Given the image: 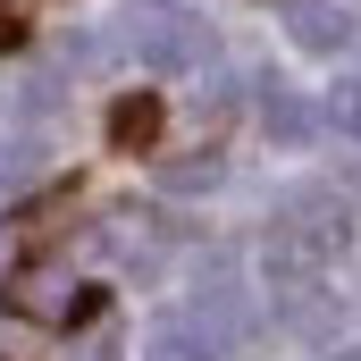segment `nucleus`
<instances>
[{
	"instance_id": "9d476101",
	"label": "nucleus",
	"mask_w": 361,
	"mask_h": 361,
	"mask_svg": "<svg viewBox=\"0 0 361 361\" xmlns=\"http://www.w3.org/2000/svg\"><path fill=\"white\" fill-rule=\"evenodd\" d=\"M328 118H336L345 135H361V76H353V85H336V101H328Z\"/></svg>"
},
{
	"instance_id": "9b49d317",
	"label": "nucleus",
	"mask_w": 361,
	"mask_h": 361,
	"mask_svg": "<svg viewBox=\"0 0 361 361\" xmlns=\"http://www.w3.org/2000/svg\"><path fill=\"white\" fill-rule=\"evenodd\" d=\"M25 34V17H17V0H0V42H17Z\"/></svg>"
},
{
	"instance_id": "f03ea898",
	"label": "nucleus",
	"mask_w": 361,
	"mask_h": 361,
	"mask_svg": "<svg viewBox=\"0 0 361 361\" xmlns=\"http://www.w3.org/2000/svg\"><path fill=\"white\" fill-rule=\"evenodd\" d=\"M126 51L143 59V68H202V51H210V25L202 17H185V8H152V17H135L126 25Z\"/></svg>"
},
{
	"instance_id": "6e6552de",
	"label": "nucleus",
	"mask_w": 361,
	"mask_h": 361,
	"mask_svg": "<svg viewBox=\"0 0 361 361\" xmlns=\"http://www.w3.org/2000/svg\"><path fill=\"white\" fill-rule=\"evenodd\" d=\"M210 177H219V160H210V152H202V160H169V169H160V185H169V193H202Z\"/></svg>"
},
{
	"instance_id": "f257e3e1",
	"label": "nucleus",
	"mask_w": 361,
	"mask_h": 361,
	"mask_svg": "<svg viewBox=\"0 0 361 361\" xmlns=\"http://www.w3.org/2000/svg\"><path fill=\"white\" fill-rule=\"evenodd\" d=\"M345 202H328V193H294L286 210L269 219V277H319L336 252H345Z\"/></svg>"
},
{
	"instance_id": "39448f33",
	"label": "nucleus",
	"mask_w": 361,
	"mask_h": 361,
	"mask_svg": "<svg viewBox=\"0 0 361 361\" xmlns=\"http://www.w3.org/2000/svg\"><path fill=\"white\" fill-rule=\"evenodd\" d=\"M345 34H353V17H345L336 0H302V8H294V42H302V51H336Z\"/></svg>"
},
{
	"instance_id": "423d86ee",
	"label": "nucleus",
	"mask_w": 361,
	"mask_h": 361,
	"mask_svg": "<svg viewBox=\"0 0 361 361\" xmlns=\"http://www.w3.org/2000/svg\"><path fill=\"white\" fill-rule=\"evenodd\" d=\"M261 126H269V143H311V135H319V109L294 101V92H269V101H261Z\"/></svg>"
},
{
	"instance_id": "0eeeda50",
	"label": "nucleus",
	"mask_w": 361,
	"mask_h": 361,
	"mask_svg": "<svg viewBox=\"0 0 361 361\" xmlns=\"http://www.w3.org/2000/svg\"><path fill=\"white\" fill-rule=\"evenodd\" d=\"M152 135H160V101H152V92H135V101L109 109V143H118V152H143Z\"/></svg>"
},
{
	"instance_id": "1a4fd4ad",
	"label": "nucleus",
	"mask_w": 361,
	"mask_h": 361,
	"mask_svg": "<svg viewBox=\"0 0 361 361\" xmlns=\"http://www.w3.org/2000/svg\"><path fill=\"white\" fill-rule=\"evenodd\" d=\"M42 169V143L25 135V143H0V185H17V177H34Z\"/></svg>"
},
{
	"instance_id": "7ed1b4c3",
	"label": "nucleus",
	"mask_w": 361,
	"mask_h": 361,
	"mask_svg": "<svg viewBox=\"0 0 361 361\" xmlns=\"http://www.w3.org/2000/svg\"><path fill=\"white\" fill-rule=\"evenodd\" d=\"M92 302H101V294L76 286L68 269H17V277H8V311L34 319V328H68V319H85Z\"/></svg>"
},
{
	"instance_id": "20e7f679",
	"label": "nucleus",
	"mask_w": 361,
	"mask_h": 361,
	"mask_svg": "<svg viewBox=\"0 0 361 361\" xmlns=\"http://www.w3.org/2000/svg\"><path fill=\"white\" fill-rule=\"evenodd\" d=\"M219 328L202 319V311H169V319H152V336H143V361H219Z\"/></svg>"
}]
</instances>
